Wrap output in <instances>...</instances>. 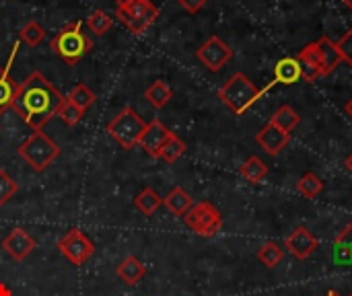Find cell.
I'll return each mask as SVG.
<instances>
[{
    "instance_id": "e0dca14e",
    "label": "cell",
    "mask_w": 352,
    "mask_h": 296,
    "mask_svg": "<svg viewBox=\"0 0 352 296\" xmlns=\"http://www.w3.org/2000/svg\"><path fill=\"white\" fill-rule=\"evenodd\" d=\"M163 204H165V208H167L171 214L184 218L186 212L194 206V200H192V196H190L184 187H173V190L163 198Z\"/></svg>"
},
{
    "instance_id": "83f0119b",
    "label": "cell",
    "mask_w": 352,
    "mask_h": 296,
    "mask_svg": "<svg viewBox=\"0 0 352 296\" xmlns=\"http://www.w3.org/2000/svg\"><path fill=\"white\" fill-rule=\"evenodd\" d=\"M43 39H45V29H43L37 21L25 23L23 29L19 31V41L27 43L29 47H37Z\"/></svg>"
},
{
    "instance_id": "8d00e7d4",
    "label": "cell",
    "mask_w": 352,
    "mask_h": 296,
    "mask_svg": "<svg viewBox=\"0 0 352 296\" xmlns=\"http://www.w3.org/2000/svg\"><path fill=\"white\" fill-rule=\"evenodd\" d=\"M340 2H342L349 10H352V0H340Z\"/></svg>"
},
{
    "instance_id": "484cf974",
    "label": "cell",
    "mask_w": 352,
    "mask_h": 296,
    "mask_svg": "<svg viewBox=\"0 0 352 296\" xmlns=\"http://www.w3.org/2000/svg\"><path fill=\"white\" fill-rule=\"evenodd\" d=\"M184 152H186V142H184L179 136H175V134L171 132L169 138L165 140L161 152H159V159H163L165 163H175Z\"/></svg>"
},
{
    "instance_id": "277c9868",
    "label": "cell",
    "mask_w": 352,
    "mask_h": 296,
    "mask_svg": "<svg viewBox=\"0 0 352 296\" xmlns=\"http://www.w3.org/2000/svg\"><path fill=\"white\" fill-rule=\"evenodd\" d=\"M19 157L35 173H43L60 157V146L45 132L37 130L19 146Z\"/></svg>"
},
{
    "instance_id": "d6a6232c",
    "label": "cell",
    "mask_w": 352,
    "mask_h": 296,
    "mask_svg": "<svg viewBox=\"0 0 352 296\" xmlns=\"http://www.w3.org/2000/svg\"><path fill=\"white\" fill-rule=\"evenodd\" d=\"M338 45V52H340V58L342 62H346L349 66L352 68V29L336 43Z\"/></svg>"
},
{
    "instance_id": "603a6c76",
    "label": "cell",
    "mask_w": 352,
    "mask_h": 296,
    "mask_svg": "<svg viewBox=\"0 0 352 296\" xmlns=\"http://www.w3.org/2000/svg\"><path fill=\"white\" fill-rule=\"evenodd\" d=\"M134 206H136L144 216H153V214L163 206V198H161L153 187H144V190L134 198Z\"/></svg>"
},
{
    "instance_id": "74e56055",
    "label": "cell",
    "mask_w": 352,
    "mask_h": 296,
    "mask_svg": "<svg viewBox=\"0 0 352 296\" xmlns=\"http://www.w3.org/2000/svg\"><path fill=\"white\" fill-rule=\"evenodd\" d=\"M346 231H349V237H351V245H352V223L346 227Z\"/></svg>"
},
{
    "instance_id": "ab89813d",
    "label": "cell",
    "mask_w": 352,
    "mask_h": 296,
    "mask_svg": "<svg viewBox=\"0 0 352 296\" xmlns=\"http://www.w3.org/2000/svg\"><path fill=\"white\" fill-rule=\"evenodd\" d=\"M349 296H352V293H351V295H349Z\"/></svg>"
},
{
    "instance_id": "cb8c5ba5",
    "label": "cell",
    "mask_w": 352,
    "mask_h": 296,
    "mask_svg": "<svg viewBox=\"0 0 352 296\" xmlns=\"http://www.w3.org/2000/svg\"><path fill=\"white\" fill-rule=\"evenodd\" d=\"M241 177H245L250 183H260L266 175H268V165L260 159V157H250L241 169H239Z\"/></svg>"
},
{
    "instance_id": "f1b7e54d",
    "label": "cell",
    "mask_w": 352,
    "mask_h": 296,
    "mask_svg": "<svg viewBox=\"0 0 352 296\" xmlns=\"http://www.w3.org/2000/svg\"><path fill=\"white\" fill-rule=\"evenodd\" d=\"M283 258H285V251H283V247L278 245V243H266V245H262V249L258 251V260H260V264H264L266 268H276L280 262H283Z\"/></svg>"
},
{
    "instance_id": "7c38bea8",
    "label": "cell",
    "mask_w": 352,
    "mask_h": 296,
    "mask_svg": "<svg viewBox=\"0 0 352 296\" xmlns=\"http://www.w3.org/2000/svg\"><path fill=\"white\" fill-rule=\"evenodd\" d=\"M285 245L289 247V251H291L297 260H301V262H303V260L311 258V255L318 251L320 241L314 237V233H311L309 229L299 227V229H295V231L287 237Z\"/></svg>"
},
{
    "instance_id": "3957f363",
    "label": "cell",
    "mask_w": 352,
    "mask_h": 296,
    "mask_svg": "<svg viewBox=\"0 0 352 296\" xmlns=\"http://www.w3.org/2000/svg\"><path fill=\"white\" fill-rule=\"evenodd\" d=\"M260 97H262V91L243 72H235L219 91V99L235 115H243Z\"/></svg>"
},
{
    "instance_id": "e575fe53",
    "label": "cell",
    "mask_w": 352,
    "mask_h": 296,
    "mask_svg": "<svg viewBox=\"0 0 352 296\" xmlns=\"http://www.w3.org/2000/svg\"><path fill=\"white\" fill-rule=\"evenodd\" d=\"M344 167H346V171L352 175V152L346 157V161H344Z\"/></svg>"
},
{
    "instance_id": "5bb4252c",
    "label": "cell",
    "mask_w": 352,
    "mask_h": 296,
    "mask_svg": "<svg viewBox=\"0 0 352 296\" xmlns=\"http://www.w3.org/2000/svg\"><path fill=\"white\" fill-rule=\"evenodd\" d=\"M289 134L287 132H283L280 128H276L274 124H266L258 134H256V142L264 148V152L266 155H270V157H278L285 148H287V144H289Z\"/></svg>"
},
{
    "instance_id": "8fae6325",
    "label": "cell",
    "mask_w": 352,
    "mask_h": 296,
    "mask_svg": "<svg viewBox=\"0 0 352 296\" xmlns=\"http://www.w3.org/2000/svg\"><path fill=\"white\" fill-rule=\"evenodd\" d=\"M19 43L21 41H14L12 49H10V56L8 60L0 66V115L8 109H12V103H14V95H16V80L10 76V68H12V60L19 52Z\"/></svg>"
},
{
    "instance_id": "ac0fdd59",
    "label": "cell",
    "mask_w": 352,
    "mask_h": 296,
    "mask_svg": "<svg viewBox=\"0 0 352 296\" xmlns=\"http://www.w3.org/2000/svg\"><path fill=\"white\" fill-rule=\"evenodd\" d=\"M116 272H118V278H120V280H124V282L130 284V286H136V284L144 278L146 268L142 266V262H140L138 258L128 255V258L118 266Z\"/></svg>"
},
{
    "instance_id": "52a82bcc",
    "label": "cell",
    "mask_w": 352,
    "mask_h": 296,
    "mask_svg": "<svg viewBox=\"0 0 352 296\" xmlns=\"http://www.w3.org/2000/svg\"><path fill=\"white\" fill-rule=\"evenodd\" d=\"M184 223L196 235L210 239V237H214L223 229V214L219 212V208L214 204H210V202H198V204H194L186 212Z\"/></svg>"
},
{
    "instance_id": "ffe728a7",
    "label": "cell",
    "mask_w": 352,
    "mask_h": 296,
    "mask_svg": "<svg viewBox=\"0 0 352 296\" xmlns=\"http://www.w3.org/2000/svg\"><path fill=\"white\" fill-rule=\"evenodd\" d=\"M332 262L342 268H352V245L349 231L344 229L332 245Z\"/></svg>"
},
{
    "instance_id": "2e32d148",
    "label": "cell",
    "mask_w": 352,
    "mask_h": 296,
    "mask_svg": "<svg viewBox=\"0 0 352 296\" xmlns=\"http://www.w3.org/2000/svg\"><path fill=\"white\" fill-rule=\"evenodd\" d=\"M301 78H303V72H301V66H299L297 58L287 56V58L276 62V66H274V82L291 87V84H297Z\"/></svg>"
},
{
    "instance_id": "8992f818",
    "label": "cell",
    "mask_w": 352,
    "mask_h": 296,
    "mask_svg": "<svg viewBox=\"0 0 352 296\" xmlns=\"http://www.w3.org/2000/svg\"><path fill=\"white\" fill-rule=\"evenodd\" d=\"M146 128V122L132 109V107H124L118 115H113L107 124V134L124 148V150H132L134 146H138V140L142 136Z\"/></svg>"
},
{
    "instance_id": "d6986e66",
    "label": "cell",
    "mask_w": 352,
    "mask_h": 296,
    "mask_svg": "<svg viewBox=\"0 0 352 296\" xmlns=\"http://www.w3.org/2000/svg\"><path fill=\"white\" fill-rule=\"evenodd\" d=\"M318 43V49H320V56H322V68H324V76H328L330 72L336 70V66L342 62L340 58V52H338V45L330 39V37H322L316 41Z\"/></svg>"
},
{
    "instance_id": "1f68e13d",
    "label": "cell",
    "mask_w": 352,
    "mask_h": 296,
    "mask_svg": "<svg viewBox=\"0 0 352 296\" xmlns=\"http://www.w3.org/2000/svg\"><path fill=\"white\" fill-rule=\"evenodd\" d=\"M82 111L78 109V107H74L72 103H68V101H64V105L60 107V111H58V117H60V122L64 124V126H76L80 119H82Z\"/></svg>"
},
{
    "instance_id": "836d02e7",
    "label": "cell",
    "mask_w": 352,
    "mask_h": 296,
    "mask_svg": "<svg viewBox=\"0 0 352 296\" xmlns=\"http://www.w3.org/2000/svg\"><path fill=\"white\" fill-rule=\"evenodd\" d=\"M206 2H208V0H177V4H179L184 10H188L190 14L200 12V10L206 6Z\"/></svg>"
},
{
    "instance_id": "4dcf8cb0",
    "label": "cell",
    "mask_w": 352,
    "mask_h": 296,
    "mask_svg": "<svg viewBox=\"0 0 352 296\" xmlns=\"http://www.w3.org/2000/svg\"><path fill=\"white\" fill-rule=\"evenodd\" d=\"M16 192H19L16 181H14L4 169H0V208L6 206V204L12 200V196H14Z\"/></svg>"
},
{
    "instance_id": "f546056e",
    "label": "cell",
    "mask_w": 352,
    "mask_h": 296,
    "mask_svg": "<svg viewBox=\"0 0 352 296\" xmlns=\"http://www.w3.org/2000/svg\"><path fill=\"white\" fill-rule=\"evenodd\" d=\"M85 25H87L93 33H97V35H105V33L111 29L113 21H111V16H109L105 10H93V12L87 16Z\"/></svg>"
},
{
    "instance_id": "30bf717a",
    "label": "cell",
    "mask_w": 352,
    "mask_h": 296,
    "mask_svg": "<svg viewBox=\"0 0 352 296\" xmlns=\"http://www.w3.org/2000/svg\"><path fill=\"white\" fill-rule=\"evenodd\" d=\"M169 134H171V130H169L159 117H155V119H151V122L146 124V128H144V132H142V136H140V140H138V146H140L151 159H159V152H161L165 140L169 138Z\"/></svg>"
},
{
    "instance_id": "ba28073f",
    "label": "cell",
    "mask_w": 352,
    "mask_h": 296,
    "mask_svg": "<svg viewBox=\"0 0 352 296\" xmlns=\"http://www.w3.org/2000/svg\"><path fill=\"white\" fill-rule=\"evenodd\" d=\"M58 249H60V253H62L72 266H82V264H87L89 258L95 253L93 241H91L82 231H78V229L68 231V233L60 239Z\"/></svg>"
},
{
    "instance_id": "9c48e42d",
    "label": "cell",
    "mask_w": 352,
    "mask_h": 296,
    "mask_svg": "<svg viewBox=\"0 0 352 296\" xmlns=\"http://www.w3.org/2000/svg\"><path fill=\"white\" fill-rule=\"evenodd\" d=\"M196 58L202 62V66H206L210 72H219L223 66H227V62L233 58V49L227 41H223L219 35H210L198 49H196Z\"/></svg>"
},
{
    "instance_id": "6da1fadb",
    "label": "cell",
    "mask_w": 352,
    "mask_h": 296,
    "mask_svg": "<svg viewBox=\"0 0 352 296\" xmlns=\"http://www.w3.org/2000/svg\"><path fill=\"white\" fill-rule=\"evenodd\" d=\"M64 101L66 97L41 72L35 70L19 84L12 109L33 132H37L58 115Z\"/></svg>"
},
{
    "instance_id": "9a60e30c",
    "label": "cell",
    "mask_w": 352,
    "mask_h": 296,
    "mask_svg": "<svg viewBox=\"0 0 352 296\" xmlns=\"http://www.w3.org/2000/svg\"><path fill=\"white\" fill-rule=\"evenodd\" d=\"M295 58L299 60L303 78H305L307 82H314V80H318L320 76H324L322 56H320V49H318V43H316V41L307 43Z\"/></svg>"
},
{
    "instance_id": "d4e9b609",
    "label": "cell",
    "mask_w": 352,
    "mask_h": 296,
    "mask_svg": "<svg viewBox=\"0 0 352 296\" xmlns=\"http://www.w3.org/2000/svg\"><path fill=\"white\" fill-rule=\"evenodd\" d=\"M95 93L87 87V84H82V82H78L70 93H68V97H66V101L68 103H72L74 107H78L82 113H87V109L95 103Z\"/></svg>"
},
{
    "instance_id": "5b68a950",
    "label": "cell",
    "mask_w": 352,
    "mask_h": 296,
    "mask_svg": "<svg viewBox=\"0 0 352 296\" xmlns=\"http://www.w3.org/2000/svg\"><path fill=\"white\" fill-rule=\"evenodd\" d=\"M116 14L132 35H142L159 16L151 0H116Z\"/></svg>"
},
{
    "instance_id": "d590c367",
    "label": "cell",
    "mask_w": 352,
    "mask_h": 296,
    "mask_svg": "<svg viewBox=\"0 0 352 296\" xmlns=\"http://www.w3.org/2000/svg\"><path fill=\"white\" fill-rule=\"evenodd\" d=\"M344 111H346V115H349V117H351V119H352V97H351V99H349V103L344 105Z\"/></svg>"
},
{
    "instance_id": "4316f807",
    "label": "cell",
    "mask_w": 352,
    "mask_h": 296,
    "mask_svg": "<svg viewBox=\"0 0 352 296\" xmlns=\"http://www.w3.org/2000/svg\"><path fill=\"white\" fill-rule=\"evenodd\" d=\"M297 192L301 194V196H305V198H318L322 192H324V181L314 173V171H309V173H305L299 181H297Z\"/></svg>"
},
{
    "instance_id": "7a4b0ae2",
    "label": "cell",
    "mask_w": 352,
    "mask_h": 296,
    "mask_svg": "<svg viewBox=\"0 0 352 296\" xmlns=\"http://www.w3.org/2000/svg\"><path fill=\"white\" fill-rule=\"evenodd\" d=\"M50 47L66 64H76L93 49V39L82 31V21H70L50 39Z\"/></svg>"
},
{
    "instance_id": "4fadbf2b",
    "label": "cell",
    "mask_w": 352,
    "mask_h": 296,
    "mask_svg": "<svg viewBox=\"0 0 352 296\" xmlns=\"http://www.w3.org/2000/svg\"><path fill=\"white\" fill-rule=\"evenodd\" d=\"M37 247V241L25 231V229H14L10 231L4 241H2V249L16 262H23L33 249Z\"/></svg>"
},
{
    "instance_id": "44dd1931",
    "label": "cell",
    "mask_w": 352,
    "mask_h": 296,
    "mask_svg": "<svg viewBox=\"0 0 352 296\" xmlns=\"http://www.w3.org/2000/svg\"><path fill=\"white\" fill-rule=\"evenodd\" d=\"M144 99L155 107V109H163L171 99H173V91L165 80H155L146 91H144Z\"/></svg>"
},
{
    "instance_id": "7402d4cb",
    "label": "cell",
    "mask_w": 352,
    "mask_h": 296,
    "mask_svg": "<svg viewBox=\"0 0 352 296\" xmlns=\"http://www.w3.org/2000/svg\"><path fill=\"white\" fill-rule=\"evenodd\" d=\"M299 122H301V115L291 105H280L270 117V124H274L276 128H280L287 134H291L299 126Z\"/></svg>"
},
{
    "instance_id": "f35d334b",
    "label": "cell",
    "mask_w": 352,
    "mask_h": 296,
    "mask_svg": "<svg viewBox=\"0 0 352 296\" xmlns=\"http://www.w3.org/2000/svg\"><path fill=\"white\" fill-rule=\"evenodd\" d=\"M326 296H338V295H336L334 291H330V293H328V295H326Z\"/></svg>"
}]
</instances>
